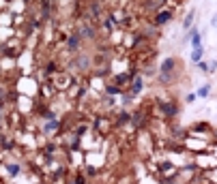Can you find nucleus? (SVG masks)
Instances as JSON below:
<instances>
[{
    "mask_svg": "<svg viewBox=\"0 0 217 184\" xmlns=\"http://www.w3.org/2000/svg\"><path fill=\"white\" fill-rule=\"evenodd\" d=\"M191 32H189V34H191V47H198V45H202V36H200V32L198 30H193V28H189Z\"/></svg>",
    "mask_w": 217,
    "mask_h": 184,
    "instance_id": "obj_1",
    "label": "nucleus"
},
{
    "mask_svg": "<svg viewBox=\"0 0 217 184\" xmlns=\"http://www.w3.org/2000/svg\"><path fill=\"white\" fill-rule=\"evenodd\" d=\"M200 58H202V45L193 47V54H191V60L193 62H200Z\"/></svg>",
    "mask_w": 217,
    "mask_h": 184,
    "instance_id": "obj_2",
    "label": "nucleus"
},
{
    "mask_svg": "<svg viewBox=\"0 0 217 184\" xmlns=\"http://www.w3.org/2000/svg\"><path fill=\"white\" fill-rule=\"evenodd\" d=\"M193 17H196V15H193V11H189V15L185 17V21H183V26H185V30H189V28H191V24H193Z\"/></svg>",
    "mask_w": 217,
    "mask_h": 184,
    "instance_id": "obj_3",
    "label": "nucleus"
},
{
    "mask_svg": "<svg viewBox=\"0 0 217 184\" xmlns=\"http://www.w3.org/2000/svg\"><path fill=\"white\" fill-rule=\"evenodd\" d=\"M209 90H211V86H209V84H207V86H202V88L198 90V94H196V96H207V94H209Z\"/></svg>",
    "mask_w": 217,
    "mask_h": 184,
    "instance_id": "obj_4",
    "label": "nucleus"
},
{
    "mask_svg": "<svg viewBox=\"0 0 217 184\" xmlns=\"http://www.w3.org/2000/svg\"><path fill=\"white\" fill-rule=\"evenodd\" d=\"M213 26H215V28H217V15H215V17H213Z\"/></svg>",
    "mask_w": 217,
    "mask_h": 184,
    "instance_id": "obj_5",
    "label": "nucleus"
}]
</instances>
